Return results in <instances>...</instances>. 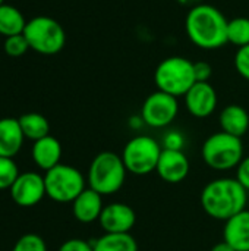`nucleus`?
Segmentation results:
<instances>
[{
	"label": "nucleus",
	"mask_w": 249,
	"mask_h": 251,
	"mask_svg": "<svg viewBox=\"0 0 249 251\" xmlns=\"http://www.w3.org/2000/svg\"><path fill=\"white\" fill-rule=\"evenodd\" d=\"M227 21L220 9L201 3L188 10L185 31L192 44L203 50H217L227 44Z\"/></svg>",
	"instance_id": "nucleus-1"
},
{
	"label": "nucleus",
	"mask_w": 249,
	"mask_h": 251,
	"mask_svg": "<svg viewBox=\"0 0 249 251\" xmlns=\"http://www.w3.org/2000/svg\"><path fill=\"white\" fill-rule=\"evenodd\" d=\"M248 191L236 178H219L208 182L201 193V207L213 219L229 221L245 210Z\"/></svg>",
	"instance_id": "nucleus-2"
},
{
	"label": "nucleus",
	"mask_w": 249,
	"mask_h": 251,
	"mask_svg": "<svg viewBox=\"0 0 249 251\" xmlns=\"http://www.w3.org/2000/svg\"><path fill=\"white\" fill-rule=\"evenodd\" d=\"M126 166L122 156L113 151L98 153L88 169V185L101 196L116 194L125 184Z\"/></svg>",
	"instance_id": "nucleus-3"
},
{
	"label": "nucleus",
	"mask_w": 249,
	"mask_h": 251,
	"mask_svg": "<svg viewBox=\"0 0 249 251\" xmlns=\"http://www.w3.org/2000/svg\"><path fill=\"white\" fill-rule=\"evenodd\" d=\"M201 157L204 163L214 171H232L238 168L244 159L242 140L223 131L216 132L204 141L201 147Z\"/></svg>",
	"instance_id": "nucleus-4"
},
{
	"label": "nucleus",
	"mask_w": 249,
	"mask_h": 251,
	"mask_svg": "<svg viewBox=\"0 0 249 251\" xmlns=\"http://www.w3.org/2000/svg\"><path fill=\"white\" fill-rule=\"evenodd\" d=\"M157 90L173 97H183L197 82L194 62L183 56H170L158 63L154 71Z\"/></svg>",
	"instance_id": "nucleus-5"
},
{
	"label": "nucleus",
	"mask_w": 249,
	"mask_h": 251,
	"mask_svg": "<svg viewBox=\"0 0 249 251\" xmlns=\"http://www.w3.org/2000/svg\"><path fill=\"white\" fill-rule=\"evenodd\" d=\"M23 35L29 49L45 56L59 53L66 44V32L63 26L50 16L41 15L26 21Z\"/></svg>",
	"instance_id": "nucleus-6"
},
{
	"label": "nucleus",
	"mask_w": 249,
	"mask_h": 251,
	"mask_svg": "<svg viewBox=\"0 0 249 251\" xmlns=\"http://www.w3.org/2000/svg\"><path fill=\"white\" fill-rule=\"evenodd\" d=\"M161 151V146L153 137L136 135L123 147L122 160L128 172L142 176L156 171Z\"/></svg>",
	"instance_id": "nucleus-7"
},
{
	"label": "nucleus",
	"mask_w": 249,
	"mask_h": 251,
	"mask_svg": "<svg viewBox=\"0 0 249 251\" xmlns=\"http://www.w3.org/2000/svg\"><path fill=\"white\" fill-rule=\"evenodd\" d=\"M44 184L47 197L57 203H72L85 190L84 175L76 168L62 163L45 172Z\"/></svg>",
	"instance_id": "nucleus-8"
},
{
	"label": "nucleus",
	"mask_w": 249,
	"mask_h": 251,
	"mask_svg": "<svg viewBox=\"0 0 249 251\" xmlns=\"http://www.w3.org/2000/svg\"><path fill=\"white\" fill-rule=\"evenodd\" d=\"M179 113L178 97H173L160 90L151 93L141 107V118L151 128L169 126Z\"/></svg>",
	"instance_id": "nucleus-9"
},
{
	"label": "nucleus",
	"mask_w": 249,
	"mask_h": 251,
	"mask_svg": "<svg viewBox=\"0 0 249 251\" xmlns=\"http://www.w3.org/2000/svg\"><path fill=\"white\" fill-rule=\"evenodd\" d=\"M9 190L12 200L21 207H32L38 204L44 199V196H47L44 176L37 172L19 174Z\"/></svg>",
	"instance_id": "nucleus-10"
},
{
	"label": "nucleus",
	"mask_w": 249,
	"mask_h": 251,
	"mask_svg": "<svg viewBox=\"0 0 249 251\" xmlns=\"http://www.w3.org/2000/svg\"><path fill=\"white\" fill-rule=\"evenodd\" d=\"M183 100L186 110L198 119L211 116L219 103L216 88L210 82H195L183 96Z\"/></svg>",
	"instance_id": "nucleus-11"
},
{
	"label": "nucleus",
	"mask_w": 249,
	"mask_h": 251,
	"mask_svg": "<svg viewBox=\"0 0 249 251\" xmlns=\"http://www.w3.org/2000/svg\"><path fill=\"white\" fill-rule=\"evenodd\" d=\"M98 222L104 234H129L136 222V215L126 203H110L104 206Z\"/></svg>",
	"instance_id": "nucleus-12"
},
{
	"label": "nucleus",
	"mask_w": 249,
	"mask_h": 251,
	"mask_svg": "<svg viewBox=\"0 0 249 251\" xmlns=\"http://www.w3.org/2000/svg\"><path fill=\"white\" fill-rule=\"evenodd\" d=\"M189 159L182 150L164 149L160 154L156 172L167 184H179L189 175Z\"/></svg>",
	"instance_id": "nucleus-13"
},
{
	"label": "nucleus",
	"mask_w": 249,
	"mask_h": 251,
	"mask_svg": "<svg viewBox=\"0 0 249 251\" xmlns=\"http://www.w3.org/2000/svg\"><path fill=\"white\" fill-rule=\"evenodd\" d=\"M103 209V196L92 188H85L72 201V213L81 224H92L98 221Z\"/></svg>",
	"instance_id": "nucleus-14"
},
{
	"label": "nucleus",
	"mask_w": 249,
	"mask_h": 251,
	"mask_svg": "<svg viewBox=\"0 0 249 251\" xmlns=\"http://www.w3.org/2000/svg\"><path fill=\"white\" fill-rule=\"evenodd\" d=\"M223 241L236 251H249V210H242L225 222Z\"/></svg>",
	"instance_id": "nucleus-15"
},
{
	"label": "nucleus",
	"mask_w": 249,
	"mask_h": 251,
	"mask_svg": "<svg viewBox=\"0 0 249 251\" xmlns=\"http://www.w3.org/2000/svg\"><path fill=\"white\" fill-rule=\"evenodd\" d=\"M32 160L34 163L43 169V171H50L51 168L57 166L60 163L62 157V144L59 143L57 138L47 135L41 140L34 141L32 150Z\"/></svg>",
	"instance_id": "nucleus-16"
},
{
	"label": "nucleus",
	"mask_w": 249,
	"mask_h": 251,
	"mask_svg": "<svg viewBox=\"0 0 249 251\" xmlns=\"http://www.w3.org/2000/svg\"><path fill=\"white\" fill-rule=\"evenodd\" d=\"M25 137L22 134L19 121L15 118L0 119V157L13 159L23 143Z\"/></svg>",
	"instance_id": "nucleus-17"
},
{
	"label": "nucleus",
	"mask_w": 249,
	"mask_h": 251,
	"mask_svg": "<svg viewBox=\"0 0 249 251\" xmlns=\"http://www.w3.org/2000/svg\"><path fill=\"white\" fill-rule=\"evenodd\" d=\"M219 124L223 132L242 138L249 129L248 110L239 104H229L220 112Z\"/></svg>",
	"instance_id": "nucleus-18"
},
{
	"label": "nucleus",
	"mask_w": 249,
	"mask_h": 251,
	"mask_svg": "<svg viewBox=\"0 0 249 251\" xmlns=\"http://www.w3.org/2000/svg\"><path fill=\"white\" fill-rule=\"evenodd\" d=\"M26 21L21 10L12 4H0V35L12 37L23 34Z\"/></svg>",
	"instance_id": "nucleus-19"
},
{
	"label": "nucleus",
	"mask_w": 249,
	"mask_h": 251,
	"mask_svg": "<svg viewBox=\"0 0 249 251\" xmlns=\"http://www.w3.org/2000/svg\"><path fill=\"white\" fill-rule=\"evenodd\" d=\"M18 121H19L23 137L28 140L37 141V140H41V138L50 135L48 134L50 132V124L40 113H35V112L25 113Z\"/></svg>",
	"instance_id": "nucleus-20"
},
{
	"label": "nucleus",
	"mask_w": 249,
	"mask_h": 251,
	"mask_svg": "<svg viewBox=\"0 0 249 251\" xmlns=\"http://www.w3.org/2000/svg\"><path fill=\"white\" fill-rule=\"evenodd\" d=\"M92 246L94 251H138V244L131 234H104Z\"/></svg>",
	"instance_id": "nucleus-21"
},
{
	"label": "nucleus",
	"mask_w": 249,
	"mask_h": 251,
	"mask_svg": "<svg viewBox=\"0 0 249 251\" xmlns=\"http://www.w3.org/2000/svg\"><path fill=\"white\" fill-rule=\"evenodd\" d=\"M227 43L236 46L238 49L249 44V18L238 16L227 21Z\"/></svg>",
	"instance_id": "nucleus-22"
},
{
	"label": "nucleus",
	"mask_w": 249,
	"mask_h": 251,
	"mask_svg": "<svg viewBox=\"0 0 249 251\" xmlns=\"http://www.w3.org/2000/svg\"><path fill=\"white\" fill-rule=\"evenodd\" d=\"M19 176V169L13 159L0 157V190H7Z\"/></svg>",
	"instance_id": "nucleus-23"
},
{
	"label": "nucleus",
	"mask_w": 249,
	"mask_h": 251,
	"mask_svg": "<svg viewBox=\"0 0 249 251\" xmlns=\"http://www.w3.org/2000/svg\"><path fill=\"white\" fill-rule=\"evenodd\" d=\"M28 49H29V44L23 34L6 37L3 41V50L10 57H21L28 51Z\"/></svg>",
	"instance_id": "nucleus-24"
},
{
	"label": "nucleus",
	"mask_w": 249,
	"mask_h": 251,
	"mask_svg": "<svg viewBox=\"0 0 249 251\" xmlns=\"http://www.w3.org/2000/svg\"><path fill=\"white\" fill-rule=\"evenodd\" d=\"M12 251H47V246L40 235L25 234L15 243Z\"/></svg>",
	"instance_id": "nucleus-25"
},
{
	"label": "nucleus",
	"mask_w": 249,
	"mask_h": 251,
	"mask_svg": "<svg viewBox=\"0 0 249 251\" xmlns=\"http://www.w3.org/2000/svg\"><path fill=\"white\" fill-rule=\"evenodd\" d=\"M233 63H235V69L238 71V74L244 79L249 81V44L236 50Z\"/></svg>",
	"instance_id": "nucleus-26"
},
{
	"label": "nucleus",
	"mask_w": 249,
	"mask_h": 251,
	"mask_svg": "<svg viewBox=\"0 0 249 251\" xmlns=\"http://www.w3.org/2000/svg\"><path fill=\"white\" fill-rule=\"evenodd\" d=\"M194 74L197 82H210L213 76V66L208 62H194Z\"/></svg>",
	"instance_id": "nucleus-27"
},
{
	"label": "nucleus",
	"mask_w": 249,
	"mask_h": 251,
	"mask_svg": "<svg viewBox=\"0 0 249 251\" xmlns=\"http://www.w3.org/2000/svg\"><path fill=\"white\" fill-rule=\"evenodd\" d=\"M59 251H94V246L81 238H72L65 241Z\"/></svg>",
	"instance_id": "nucleus-28"
},
{
	"label": "nucleus",
	"mask_w": 249,
	"mask_h": 251,
	"mask_svg": "<svg viewBox=\"0 0 249 251\" xmlns=\"http://www.w3.org/2000/svg\"><path fill=\"white\" fill-rule=\"evenodd\" d=\"M183 144H185V138L178 131H170L164 137V149H169V150H182Z\"/></svg>",
	"instance_id": "nucleus-29"
},
{
	"label": "nucleus",
	"mask_w": 249,
	"mask_h": 251,
	"mask_svg": "<svg viewBox=\"0 0 249 251\" xmlns=\"http://www.w3.org/2000/svg\"><path fill=\"white\" fill-rule=\"evenodd\" d=\"M236 179L239 181V184L249 191V156L244 157L242 162L238 165L236 168Z\"/></svg>",
	"instance_id": "nucleus-30"
},
{
	"label": "nucleus",
	"mask_w": 249,
	"mask_h": 251,
	"mask_svg": "<svg viewBox=\"0 0 249 251\" xmlns=\"http://www.w3.org/2000/svg\"><path fill=\"white\" fill-rule=\"evenodd\" d=\"M142 125H144V121H142L141 116H132V118L129 119V126H131L132 129H139Z\"/></svg>",
	"instance_id": "nucleus-31"
},
{
	"label": "nucleus",
	"mask_w": 249,
	"mask_h": 251,
	"mask_svg": "<svg viewBox=\"0 0 249 251\" xmlns=\"http://www.w3.org/2000/svg\"><path fill=\"white\" fill-rule=\"evenodd\" d=\"M210 251H236L232 246H229L226 241H222V243H219V244H216L213 249Z\"/></svg>",
	"instance_id": "nucleus-32"
},
{
	"label": "nucleus",
	"mask_w": 249,
	"mask_h": 251,
	"mask_svg": "<svg viewBox=\"0 0 249 251\" xmlns=\"http://www.w3.org/2000/svg\"><path fill=\"white\" fill-rule=\"evenodd\" d=\"M182 6H188L189 9H192V7H195V6H198V4H201L203 3V0H178Z\"/></svg>",
	"instance_id": "nucleus-33"
},
{
	"label": "nucleus",
	"mask_w": 249,
	"mask_h": 251,
	"mask_svg": "<svg viewBox=\"0 0 249 251\" xmlns=\"http://www.w3.org/2000/svg\"><path fill=\"white\" fill-rule=\"evenodd\" d=\"M0 4H3V0H0Z\"/></svg>",
	"instance_id": "nucleus-34"
}]
</instances>
